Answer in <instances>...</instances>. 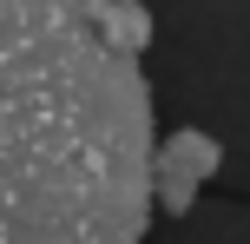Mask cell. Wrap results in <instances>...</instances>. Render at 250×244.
Masks as SVG:
<instances>
[{"instance_id": "cell-1", "label": "cell", "mask_w": 250, "mask_h": 244, "mask_svg": "<svg viewBox=\"0 0 250 244\" xmlns=\"http://www.w3.org/2000/svg\"><path fill=\"white\" fill-rule=\"evenodd\" d=\"M138 0H0V244L151 231V86Z\"/></svg>"}, {"instance_id": "cell-2", "label": "cell", "mask_w": 250, "mask_h": 244, "mask_svg": "<svg viewBox=\"0 0 250 244\" xmlns=\"http://www.w3.org/2000/svg\"><path fill=\"white\" fill-rule=\"evenodd\" d=\"M217 165H224V145L211 139V132L198 126H178L158 139V152H151V198H158V211H191L198 205V192L217 178Z\"/></svg>"}]
</instances>
